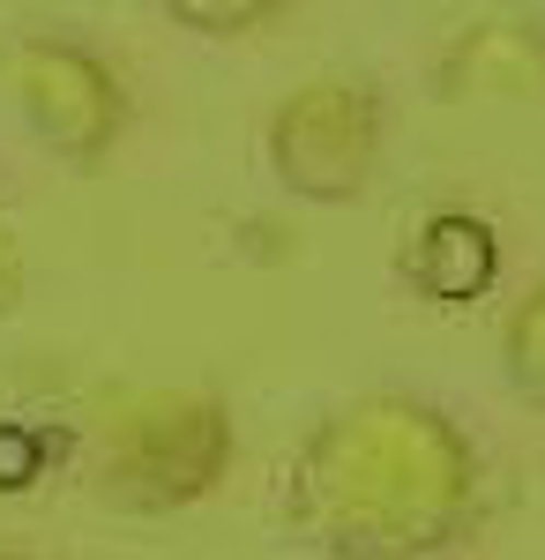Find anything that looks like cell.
Segmentation results:
<instances>
[{
	"instance_id": "1",
	"label": "cell",
	"mask_w": 545,
	"mask_h": 560,
	"mask_svg": "<svg viewBox=\"0 0 545 560\" xmlns=\"http://www.w3.org/2000/svg\"><path fill=\"white\" fill-rule=\"evenodd\" d=\"M478 441L426 396L374 388L322 411L285 471V530L314 560H441L478 523Z\"/></svg>"
},
{
	"instance_id": "2",
	"label": "cell",
	"mask_w": 545,
	"mask_h": 560,
	"mask_svg": "<svg viewBox=\"0 0 545 560\" xmlns=\"http://www.w3.org/2000/svg\"><path fill=\"white\" fill-rule=\"evenodd\" d=\"M240 456L217 388H135L90 427V493L120 516H172L210 501Z\"/></svg>"
},
{
	"instance_id": "3",
	"label": "cell",
	"mask_w": 545,
	"mask_h": 560,
	"mask_svg": "<svg viewBox=\"0 0 545 560\" xmlns=\"http://www.w3.org/2000/svg\"><path fill=\"white\" fill-rule=\"evenodd\" d=\"M381 142H389V105L367 75H306L269 105L262 158L285 195L314 210H344L374 187Z\"/></svg>"
},
{
	"instance_id": "4",
	"label": "cell",
	"mask_w": 545,
	"mask_h": 560,
	"mask_svg": "<svg viewBox=\"0 0 545 560\" xmlns=\"http://www.w3.org/2000/svg\"><path fill=\"white\" fill-rule=\"evenodd\" d=\"M0 83L15 97L23 128L38 135L60 165H97L127 128L120 75L76 38H15L0 52Z\"/></svg>"
},
{
	"instance_id": "5",
	"label": "cell",
	"mask_w": 545,
	"mask_h": 560,
	"mask_svg": "<svg viewBox=\"0 0 545 560\" xmlns=\"http://www.w3.org/2000/svg\"><path fill=\"white\" fill-rule=\"evenodd\" d=\"M441 105H538L545 113V23L531 15H478L433 52Z\"/></svg>"
},
{
	"instance_id": "6",
	"label": "cell",
	"mask_w": 545,
	"mask_h": 560,
	"mask_svg": "<svg viewBox=\"0 0 545 560\" xmlns=\"http://www.w3.org/2000/svg\"><path fill=\"white\" fill-rule=\"evenodd\" d=\"M396 277L426 306H478L501 284V232L478 210H426L396 247Z\"/></svg>"
},
{
	"instance_id": "7",
	"label": "cell",
	"mask_w": 545,
	"mask_h": 560,
	"mask_svg": "<svg viewBox=\"0 0 545 560\" xmlns=\"http://www.w3.org/2000/svg\"><path fill=\"white\" fill-rule=\"evenodd\" d=\"M501 374H508V388H515L531 411H545V277L508 306V322H501Z\"/></svg>"
},
{
	"instance_id": "8",
	"label": "cell",
	"mask_w": 545,
	"mask_h": 560,
	"mask_svg": "<svg viewBox=\"0 0 545 560\" xmlns=\"http://www.w3.org/2000/svg\"><path fill=\"white\" fill-rule=\"evenodd\" d=\"M158 8H165V23L195 31V38H254V31H269L292 0H158Z\"/></svg>"
},
{
	"instance_id": "9",
	"label": "cell",
	"mask_w": 545,
	"mask_h": 560,
	"mask_svg": "<svg viewBox=\"0 0 545 560\" xmlns=\"http://www.w3.org/2000/svg\"><path fill=\"white\" fill-rule=\"evenodd\" d=\"M23 300V261H15V240H8V217H0V314Z\"/></svg>"
},
{
	"instance_id": "10",
	"label": "cell",
	"mask_w": 545,
	"mask_h": 560,
	"mask_svg": "<svg viewBox=\"0 0 545 560\" xmlns=\"http://www.w3.org/2000/svg\"><path fill=\"white\" fill-rule=\"evenodd\" d=\"M0 560H15V553H0Z\"/></svg>"
}]
</instances>
